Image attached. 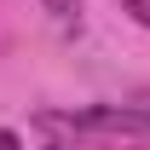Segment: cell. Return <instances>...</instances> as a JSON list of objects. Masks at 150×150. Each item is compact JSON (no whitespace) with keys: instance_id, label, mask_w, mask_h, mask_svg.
<instances>
[{"instance_id":"2","label":"cell","mask_w":150,"mask_h":150,"mask_svg":"<svg viewBox=\"0 0 150 150\" xmlns=\"http://www.w3.org/2000/svg\"><path fill=\"white\" fill-rule=\"evenodd\" d=\"M0 150H23V139H18V133H6V127H0Z\"/></svg>"},{"instance_id":"3","label":"cell","mask_w":150,"mask_h":150,"mask_svg":"<svg viewBox=\"0 0 150 150\" xmlns=\"http://www.w3.org/2000/svg\"><path fill=\"white\" fill-rule=\"evenodd\" d=\"M127 6H133V12H139V18H144V23H150V6H144V0H127Z\"/></svg>"},{"instance_id":"4","label":"cell","mask_w":150,"mask_h":150,"mask_svg":"<svg viewBox=\"0 0 150 150\" xmlns=\"http://www.w3.org/2000/svg\"><path fill=\"white\" fill-rule=\"evenodd\" d=\"M52 150H69V144H52Z\"/></svg>"},{"instance_id":"1","label":"cell","mask_w":150,"mask_h":150,"mask_svg":"<svg viewBox=\"0 0 150 150\" xmlns=\"http://www.w3.org/2000/svg\"><path fill=\"white\" fill-rule=\"evenodd\" d=\"M40 6H52L58 18H75V12H81V0H40Z\"/></svg>"},{"instance_id":"5","label":"cell","mask_w":150,"mask_h":150,"mask_svg":"<svg viewBox=\"0 0 150 150\" xmlns=\"http://www.w3.org/2000/svg\"><path fill=\"white\" fill-rule=\"evenodd\" d=\"M144 104H150V98H144ZM144 115H150V110H144Z\"/></svg>"}]
</instances>
